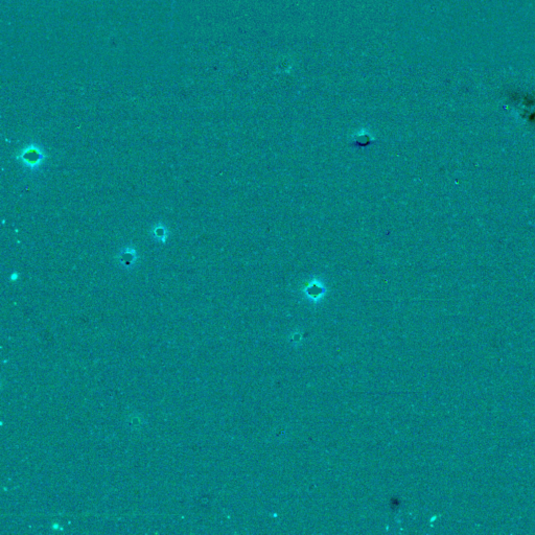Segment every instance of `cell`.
Listing matches in <instances>:
<instances>
[{
    "label": "cell",
    "mask_w": 535,
    "mask_h": 535,
    "mask_svg": "<svg viewBox=\"0 0 535 535\" xmlns=\"http://www.w3.org/2000/svg\"><path fill=\"white\" fill-rule=\"evenodd\" d=\"M375 139L372 138V136L366 132H361L355 134L354 137L352 138V145L356 147H366L373 143Z\"/></svg>",
    "instance_id": "cell-4"
},
{
    "label": "cell",
    "mask_w": 535,
    "mask_h": 535,
    "mask_svg": "<svg viewBox=\"0 0 535 535\" xmlns=\"http://www.w3.org/2000/svg\"><path fill=\"white\" fill-rule=\"evenodd\" d=\"M16 159L27 170L32 172L39 171L47 159L46 152L40 144L30 143L23 146L17 153Z\"/></svg>",
    "instance_id": "cell-1"
},
{
    "label": "cell",
    "mask_w": 535,
    "mask_h": 535,
    "mask_svg": "<svg viewBox=\"0 0 535 535\" xmlns=\"http://www.w3.org/2000/svg\"><path fill=\"white\" fill-rule=\"evenodd\" d=\"M151 232H152L154 240H156L158 243H161V244H165L166 243L168 230H167V228H166V226L164 225V224L157 223L156 225L153 226Z\"/></svg>",
    "instance_id": "cell-3"
},
{
    "label": "cell",
    "mask_w": 535,
    "mask_h": 535,
    "mask_svg": "<svg viewBox=\"0 0 535 535\" xmlns=\"http://www.w3.org/2000/svg\"><path fill=\"white\" fill-rule=\"evenodd\" d=\"M119 264L123 266L124 269L132 268L138 260V253L136 249L133 247H124L117 255Z\"/></svg>",
    "instance_id": "cell-2"
}]
</instances>
